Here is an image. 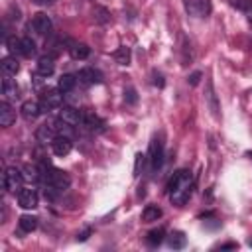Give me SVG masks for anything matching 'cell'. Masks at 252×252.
Instances as JSON below:
<instances>
[{
  "instance_id": "1",
  "label": "cell",
  "mask_w": 252,
  "mask_h": 252,
  "mask_svg": "<svg viewBox=\"0 0 252 252\" xmlns=\"http://www.w3.org/2000/svg\"><path fill=\"white\" fill-rule=\"evenodd\" d=\"M193 175L189 169H179L171 175V179L167 181V195H169V201L177 207L185 205L187 199L191 197V191H193Z\"/></svg>"
},
{
  "instance_id": "2",
  "label": "cell",
  "mask_w": 252,
  "mask_h": 252,
  "mask_svg": "<svg viewBox=\"0 0 252 252\" xmlns=\"http://www.w3.org/2000/svg\"><path fill=\"white\" fill-rule=\"evenodd\" d=\"M148 159H150V167L156 171L161 167L163 163V134H156L154 140L150 142V152H148Z\"/></svg>"
},
{
  "instance_id": "3",
  "label": "cell",
  "mask_w": 252,
  "mask_h": 252,
  "mask_svg": "<svg viewBox=\"0 0 252 252\" xmlns=\"http://www.w3.org/2000/svg\"><path fill=\"white\" fill-rule=\"evenodd\" d=\"M22 183H24L22 169H18V167H6L4 169L2 185H4L6 191H20L22 189Z\"/></svg>"
},
{
  "instance_id": "4",
  "label": "cell",
  "mask_w": 252,
  "mask_h": 252,
  "mask_svg": "<svg viewBox=\"0 0 252 252\" xmlns=\"http://www.w3.org/2000/svg\"><path fill=\"white\" fill-rule=\"evenodd\" d=\"M61 100H63V94H61L59 89H47V91H43L41 100H39L41 112H49V110L59 108L61 106Z\"/></svg>"
},
{
  "instance_id": "5",
  "label": "cell",
  "mask_w": 252,
  "mask_h": 252,
  "mask_svg": "<svg viewBox=\"0 0 252 252\" xmlns=\"http://www.w3.org/2000/svg\"><path fill=\"white\" fill-rule=\"evenodd\" d=\"M57 136H59V134H57V128H55V120L43 122V124L37 126V130H35V140H37L39 144H51Z\"/></svg>"
},
{
  "instance_id": "6",
  "label": "cell",
  "mask_w": 252,
  "mask_h": 252,
  "mask_svg": "<svg viewBox=\"0 0 252 252\" xmlns=\"http://www.w3.org/2000/svg\"><path fill=\"white\" fill-rule=\"evenodd\" d=\"M30 26H32V30H33L37 35H49V33H51V18H49L47 14H43V12L33 14Z\"/></svg>"
},
{
  "instance_id": "7",
  "label": "cell",
  "mask_w": 252,
  "mask_h": 252,
  "mask_svg": "<svg viewBox=\"0 0 252 252\" xmlns=\"http://www.w3.org/2000/svg\"><path fill=\"white\" fill-rule=\"evenodd\" d=\"M81 126H85L87 130H91V132H102L104 130V120L100 118V116H96L93 110H89V108H85L83 110V120H81Z\"/></svg>"
},
{
  "instance_id": "8",
  "label": "cell",
  "mask_w": 252,
  "mask_h": 252,
  "mask_svg": "<svg viewBox=\"0 0 252 252\" xmlns=\"http://www.w3.org/2000/svg\"><path fill=\"white\" fill-rule=\"evenodd\" d=\"M39 203V195L35 189L32 187H26V189H20L18 191V205L22 209H35Z\"/></svg>"
},
{
  "instance_id": "9",
  "label": "cell",
  "mask_w": 252,
  "mask_h": 252,
  "mask_svg": "<svg viewBox=\"0 0 252 252\" xmlns=\"http://www.w3.org/2000/svg\"><path fill=\"white\" fill-rule=\"evenodd\" d=\"M183 4H185L187 14H191V16L205 18L211 12V2L209 0H183Z\"/></svg>"
},
{
  "instance_id": "10",
  "label": "cell",
  "mask_w": 252,
  "mask_h": 252,
  "mask_svg": "<svg viewBox=\"0 0 252 252\" xmlns=\"http://www.w3.org/2000/svg\"><path fill=\"white\" fill-rule=\"evenodd\" d=\"M57 118L63 120V122L69 124V126H79L81 120H83V110H77V108H73V106H63V108L59 110V116H57Z\"/></svg>"
},
{
  "instance_id": "11",
  "label": "cell",
  "mask_w": 252,
  "mask_h": 252,
  "mask_svg": "<svg viewBox=\"0 0 252 252\" xmlns=\"http://www.w3.org/2000/svg\"><path fill=\"white\" fill-rule=\"evenodd\" d=\"M77 79L85 85H100L102 83V73L94 67H83L77 75Z\"/></svg>"
},
{
  "instance_id": "12",
  "label": "cell",
  "mask_w": 252,
  "mask_h": 252,
  "mask_svg": "<svg viewBox=\"0 0 252 252\" xmlns=\"http://www.w3.org/2000/svg\"><path fill=\"white\" fill-rule=\"evenodd\" d=\"M51 150H53V154H55V156H59V158L67 156V154L73 150L71 136H63V134H59V136L51 142Z\"/></svg>"
},
{
  "instance_id": "13",
  "label": "cell",
  "mask_w": 252,
  "mask_h": 252,
  "mask_svg": "<svg viewBox=\"0 0 252 252\" xmlns=\"http://www.w3.org/2000/svg\"><path fill=\"white\" fill-rule=\"evenodd\" d=\"M20 112H22V116L26 120H33V118H37L41 114V106H39L37 100H26V102H22Z\"/></svg>"
},
{
  "instance_id": "14",
  "label": "cell",
  "mask_w": 252,
  "mask_h": 252,
  "mask_svg": "<svg viewBox=\"0 0 252 252\" xmlns=\"http://www.w3.org/2000/svg\"><path fill=\"white\" fill-rule=\"evenodd\" d=\"M14 120H16V112H14V108H12L6 100H2V102H0V126L8 128V126L14 124Z\"/></svg>"
},
{
  "instance_id": "15",
  "label": "cell",
  "mask_w": 252,
  "mask_h": 252,
  "mask_svg": "<svg viewBox=\"0 0 252 252\" xmlns=\"http://www.w3.org/2000/svg\"><path fill=\"white\" fill-rule=\"evenodd\" d=\"M53 71H55L53 57L43 55V57H39V59H37V75H41V77H51V75H53Z\"/></svg>"
},
{
  "instance_id": "16",
  "label": "cell",
  "mask_w": 252,
  "mask_h": 252,
  "mask_svg": "<svg viewBox=\"0 0 252 252\" xmlns=\"http://www.w3.org/2000/svg\"><path fill=\"white\" fill-rule=\"evenodd\" d=\"M165 240H167V246L173 248V250H181L187 244V238H185V234L181 230H173L169 236H165Z\"/></svg>"
},
{
  "instance_id": "17",
  "label": "cell",
  "mask_w": 252,
  "mask_h": 252,
  "mask_svg": "<svg viewBox=\"0 0 252 252\" xmlns=\"http://www.w3.org/2000/svg\"><path fill=\"white\" fill-rule=\"evenodd\" d=\"M0 69H2L4 77H12V75H16L20 71V63L16 61V57H4L0 61Z\"/></svg>"
},
{
  "instance_id": "18",
  "label": "cell",
  "mask_w": 252,
  "mask_h": 252,
  "mask_svg": "<svg viewBox=\"0 0 252 252\" xmlns=\"http://www.w3.org/2000/svg\"><path fill=\"white\" fill-rule=\"evenodd\" d=\"M69 53H71L73 59H87L89 53H91V47L87 43H71Z\"/></svg>"
},
{
  "instance_id": "19",
  "label": "cell",
  "mask_w": 252,
  "mask_h": 252,
  "mask_svg": "<svg viewBox=\"0 0 252 252\" xmlns=\"http://www.w3.org/2000/svg\"><path fill=\"white\" fill-rule=\"evenodd\" d=\"M161 217V209L158 205H146L144 211H142V220L144 222H154Z\"/></svg>"
},
{
  "instance_id": "20",
  "label": "cell",
  "mask_w": 252,
  "mask_h": 252,
  "mask_svg": "<svg viewBox=\"0 0 252 252\" xmlns=\"http://www.w3.org/2000/svg\"><path fill=\"white\" fill-rule=\"evenodd\" d=\"M18 226L22 232H32L37 228V219L33 215H22L20 220H18Z\"/></svg>"
},
{
  "instance_id": "21",
  "label": "cell",
  "mask_w": 252,
  "mask_h": 252,
  "mask_svg": "<svg viewBox=\"0 0 252 252\" xmlns=\"http://www.w3.org/2000/svg\"><path fill=\"white\" fill-rule=\"evenodd\" d=\"M22 175H24V181H30V183H35V181L41 179V171H39V167L30 165V163L22 167Z\"/></svg>"
},
{
  "instance_id": "22",
  "label": "cell",
  "mask_w": 252,
  "mask_h": 252,
  "mask_svg": "<svg viewBox=\"0 0 252 252\" xmlns=\"http://www.w3.org/2000/svg\"><path fill=\"white\" fill-rule=\"evenodd\" d=\"M163 238H165V230H163L161 226L152 228V230L146 234V242H148L150 246H158V244H161V242H163Z\"/></svg>"
},
{
  "instance_id": "23",
  "label": "cell",
  "mask_w": 252,
  "mask_h": 252,
  "mask_svg": "<svg viewBox=\"0 0 252 252\" xmlns=\"http://www.w3.org/2000/svg\"><path fill=\"white\" fill-rule=\"evenodd\" d=\"M75 83H77V79H75L73 75L65 73V75H61V77H59V81H57V89H59L61 93H69V91H73Z\"/></svg>"
},
{
  "instance_id": "24",
  "label": "cell",
  "mask_w": 252,
  "mask_h": 252,
  "mask_svg": "<svg viewBox=\"0 0 252 252\" xmlns=\"http://www.w3.org/2000/svg\"><path fill=\"white\" fill-rule=\"evenodd\" d=\"M112 57H114V61H116L118 65H130V47L120 45V47L112 53Z\"/></svg>"
},
{
  "instance_id": "25",
  "label": "cell",
  "mask_w": 252,
  "mask_h": 252,
  "mask_svg": "<svg viewBox=\"0 0 252 252\" xmlns=\"http://www.w3.org/2000/svg\"><path fill=\"white\" fill-rule=\"evenodd\" d=\"M2 94H4L6 98H16V96H18V87H16V83H14L10 77H6V79L2 81Z\"/></svg>"
},
{
  "instance_id": "26",
  "label": "cell",
  "mask_w": 252,
  "mask_h": 252,
  "mask_svg": "<svg viewBox=\"0 0 252 252\" xmlns=\"http://www.w3.org/2000/svg\"><path fill=\"white\" fill-rule=\"evenodd\" d=\"M20 51H22L24 57L35 55V41H33L32 37H22V41H20Z\"/></svg>"
},
{
  "instance_id": "27",
  "label": "cell",
  "mask_w": 252,
  "mask_h": 252,
  "mask_svg": "<svg viewBox=\"0 0 252 252\" xmlns=\"http://www.w3.org/2000/svg\"><path fill=\"white\" fill-rule=\"evenodd\" d=\"M93 20H94L96 24H108V22H110V12H108L106 8H102V6H96V8L93 10Z\"/></svg>"
},
{
  "instance_id": "28",
  "label": "cell",
  "mask_w": 252,
  "mask_h": 252,
  "mask_svg": "<svg viewBox=\"0 0 252 252\" xmlns=\"http://www.w3.org/2000/svg\"><path fill=\"white\" fill-rule=\"evenodd\" d=\"M20 41H22V39H18L16 35H12V37H8V39H6V45H8L10 53H14V55H16V53H20V55H22V51H20Z\"/></svg>"
},
{
  "instance_id": "29",
  "label": "cell",
  "mask_w": 252,
  "mask_h": 252,
  "mask_svg": "<svg viewBox=\"0 0 252 252\" xmlns=\"http://www.w3.org/2000/svg\"><path fill=\"white\" fill-rule=\"evenodd\" d=\"M124 100H126L128 104H136V102H138V94H136V89H134V87L124 89Z\"/></svg>"
},
{
  "instance_id": "30",
  "label": "cell",
  "mask_w": 252,
  "mask_h": 252,
  "mask_svg": "<svg viewBox=\"0 0 252 252\" xmlns=\"http://www.w3.org/2000/svg\"><path fill=\"white\" fill-rule=\"evenodd\" d=\"M201 77H203V75H201V71H195V73H191V75L187 77V83H189L191 87H195V85L201 81Z\"/></svg>"
},
{
  "instance_id": "31",
  "label": "cell",
  "mask_w": 252,
  "mask_h": 252,
  "mask_svg": "<svg viewBox=\"0 0 252 252\" xmlns=\"http://www.w3.org/2000/svg\"><path fill=\"white\" fill-rule=\"evenodd\" d=\"M144 158L142 154H136V165H134V175H140V165H144Z\"/></svg>"
},
{
  "instance_id": "32",
  "label": "cell",
  "mask_w": 252,
  "mask_h": 252,
  "mask_svg": "<svg viewBox=\"0 0 252 252\" xmlns=\"http://www.w3.org/2000/svg\"><path fill=\"white\" fill-rule=\"evenodd\" d=\"M154 85H156V87H159V89H161V87L165 85V81H163V77H161L159 73H156V71H154Z\"/></svg>"
},
{
  "instance_id": "33",
  "label": "cell",
  "mask_w": 252,
  "mask_h": 252,
  "mask_svg": "<svg viewBox=\"0 0 252 252\" xmlns=\"http://www.w3.org/2000/svg\"><path fill=\"white\" fill-rule=\"evenodd\" d=\"M89 234H91V228H85V230H81V232L77 234V240H79V242H85V240L89 238Z\"/></svg>"
},
{
  "instance_id": "34",
  "label": "cell",
  "mask_w": 252,
  "mask_h": 252,
  "mask_svg": "<svg viewBox=\"0 0 252 252\" xmlns=\"http://www.w3.org/2000/svg\"><path fill=\"white\" fill-rule=\"evenodd\" d=\"M33 4H37V6H49V4H53L55 0H32Z\"/></svg>"
},
{
  "instance_id": "35",
  "label": "cell",
  "mask_w": 252,
  "mask_h": 252,
  "mask_svg": "<svg viewBox=\"0 0 252 252\" xmlns=\"http://www.w3.org/2000/svg\"><path fill=\"white\" fill-rule=\"evenodd\" d=\"M236 244L234 242H226V244H220V250H234Z\"/></svg>"
},
{
  "instance_id": "36",
  "label": "cell",
  "mask_w": 252,
  "mask_h": 252,
  "mask_svg": "<svg viewBox=\"0 0 252 252\" xmlns=\"http://www.w3.org/2000/svg\"><path fill=\"white\" fill-rule=\"evenodd\" d=\"M248 246H250V248H252V238H248Z\"/></svg>"
}]
</instances>
